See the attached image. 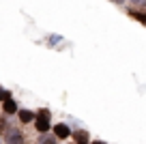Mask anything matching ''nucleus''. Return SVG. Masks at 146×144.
<instances>
[{
    "instance_id": "nucleus-1",
    "label": "nucleus",
    "mask_w": 146,
    "mask_h": 144,
    "mask_svg": "<svg viewBox=\"0 0 146 144\" xmlns=\"http://www.w3.org/2000/svg\"><path fill=\"white\" fill-rule=\"evenodd\" d=\"M35 127L39 133H47L52 129L50 127V112L47 110H39V114H35Z\"/></svg>"
},
{
    "instance_id": "nucleus-2",
    "label": "nucleus",
    "mask_w": 146,
    "mask_h": 144,
    "mask_svg": "<svg viewBox=\"0 0 146 144\" xmlns=\"http://www.w3.org/2000/svg\"><path fill=\"white\" fill-rule=\"evenodd\" d=\"M2 138H5V144H26V138H24L22 129H15V127H9L2 133Z\"/></svg>"
},
{
    "instance_id": "nucleus-3",
    "label": "nucleus",
    "mask_w": 146,
    "mask_h": 144,
    "mask_svg": "<svg viewBox=\"0 0 146 144\" xmlns=\"http://www.w3.org/2000/svg\"><path fill=\"white\" fill-rule=\"evenodd\" d=\"M52 129H54V138L56 140H67L69 135H71V129H69L64 123H58V125H54Z\"/></svg>"
},
{
    "instance_id": "nucleus-4",
    "label": "nucleus",
    "mask_w": 146,
    "mask_h": 144,
    "mask_svg": "<svg viewBox=\"0 0 146 144\" xmlns=\"http://www.w3.org/2000/svg\"><path fill=\"white\" fill-rule=\"evenodd\" d=\"M2 112L5 114H17V103H15L11 97H7V99L2 101Z\"/></svg>"
},
{
    "instance_id": "nucleus-5",
    "label": "nucleus",
    "mask_w": 146,
    "mask_h": 144,
    "mask_svg": "<svg viewBox=\"0 0 146 144\" xmlns=\"http://www.w3.org/2000/svg\"><path fill=\"white\" fill-rule=\"evenodd\" d=\"M17 116H19V123H32L35 121V112H30V110H17Z\"/></svg>"
},
{
    "instance_id": "nucleus-6",
    "label": "nucleus",
    "mask_w": 146,
    "mask_h": 144,
    "mask_svg": "<svg viewBox=\"0 0 146 144\" xmlns=\"http://www.w3.org/2000/svg\"><path fill=\"white\" fill-rule=\"evenodd\" d=\"M39 144H58V140H56L54 135H47V133H41V138H39Z\"/></svg>"
},
{
    "instance_id": "nucleus-7",
    "label": "nucleus",
    "mask_w": 146,
    "mask_h": 144,
    "mask_svg": "<svg viewBox=\"0 0 146 144\" xmlns=\"http://www.w3.org/2000/svg\"><path fill=\"white\" fill-rule=\"evenodd\" d=\"M73 135H75L78 144H86V142H88V133H86V131H75Z\"/></svg>"
},
{
    "instance_id": "nucleus-8",
    "label": "nucleus",
    "mask_w": 146,
    "mask_h": 144,
    "mask_svg": "<svg viewBox=\"0 0 146 144\" xmlns=\"http://www.w3.org/2000/svg\"><path fill=\"white\" fill-rule=\"evenodd\" d=\"M9 129V123H7V116H0V135Z\"/></svg>"
},
{
    "instance_id": "nucleus-9",
    "label": "nucleus",
    "mask_w": 146,
    "mask_h": 144,
    "mask_svg": "<svg viewBox=\"0 0 146 144\" xmlns=\"http://www.w3.org/2000/svg\"><path fill=\"white\" fill-rule=\"evenodd\" d=\"M7 97H9V93H5V90L0 88V103H2V101H5V99H7Z\"/></svg>"
},
{
    "instance_id": "nucleus-10",
    "label": "nucleus",
    "mask_w": 146,
    "mask_h": 144,
    "mask_svg": "<svg viewBox=\"0 0 146 144\" xmlns=\"http://www.w3.org/2000/svg\"><path fill=\"white\" fill-rule=\"evenodd\" d=\"M90 144H105V142H101V140H97V142H90Z\"/></svg>"
}]
</instances>
